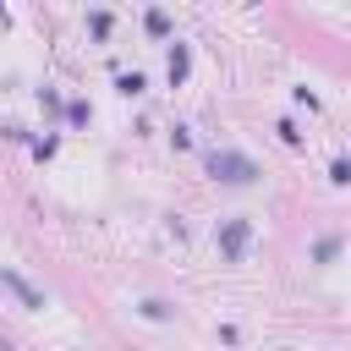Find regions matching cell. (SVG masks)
Here are the masks:
<instances>
[{
	"label": "cell",
	"mask_w": 351,
	"mask_h": 351,
	"mask_svg": "<svg viewBox=\"0 0 351 351\" xmlns=\"http://www.w3.org/2000/svg\"><path fill=\"white\" fill-rule=\"evenodd\" d=\"M241 241H247V225H230L225 230V252H241Z\"/></svg>",
	"instance_id": "obj_3"
},
{
	"label": "cell",
	"mask_w": 351,
	"mask_h": 351,
	"mask_svg": "<svg viewBox=\"0 0 351 351\" xmlns=\"http://www.w3.org/2000/svg\"><path fill=\"white\" fill-rule=\"evenodd\" d=\"M208 170H214L219 181H230V186H247V181L258 176V165H252L247 154H230V148H225V154H208Z\"/></svg>",
	"instance_id": "obj_1"
},
{
	"label": "cell",
	"mask_w": 351,
	"mask_h": 351,
	"mask_svg": "<svg viewBox=\"0 0 351 351\" xmlns=\"http://www.w3.org/2000/svg\"><path fill=\"white\" fill-rule=\"evenodd\" d=\"M0 280H5V285H11V291H16V296H22V302H27V307H44V296H38V291H33V285H27V280H22V274H16V269H5V274H0Z\"/></svg>",
	"instance_id": "obj_2"
}]
</instances>
